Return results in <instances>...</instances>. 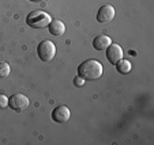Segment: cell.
I'll use <instances>...</instances> for the list:
<instances>
[{
  "label": "cell",
  "instance_id": "7",
  "mask_svg": "<svg viewBox=\"0 0 154 145\" xmlns=\"http://www.w3.org/2000/svg\"><path fill=\"white\" fill-rule=\"evenodd\" d=\"M71 117L70 109L67 106H57L55 110L52 111V119L55 122H59V123H64L67 122Z\"/></svg>",
  "mask_w": 154,
  "mask_h": 145
},
{
  "label": "cell",
  "instance_id": "1",
  "mask_svg": "<svg viewBox=\"0 0 154 145\" xmlns=\"http://www.w3.org/2000/svg\"><path fill=\"white\" fill-rule=\"evenodd\" d=\"M102 72V64L97 60H86L78 67V76L85 80H98Z\"/></svg>",
  "mask_w": 154,
  "mask_h": 145
},
{
  "label": "cell",
  "instance_id": "10",
  "mask_svg": "<svg viewBox=\"0 0 154 145\" xmlns=\"http://www.w3.org/2000/svg\"><path fill=\"white\" fill-rule=\"evenodd\" d=\"M115 65H116L117 72L122 73V75H127V73H130L131 69H132V64H131L128 60H123V58L120 61H117Z\"/></svg>",
  "mask_w": 154,
  "mask_h": 145
},
{
  "label": "cell",
  "instance_id": "6",
  "mask_svg": "<svg viewBox=\"0 0 154 145\" xmlns=\"http://www.w3.org/2000/svg\"><path fill=\"white\" fill-rule=\"evenodd\" d=\"M106 58L111 64H116L123 58V49L119 44H111L106 48Z\"/></svg>",
  "mask_w": 154,
  "mask_h": 145
},
{
  "label": "cell",
  "instance_id": "13",
  "mask_svg": "<svg viewBox=\"0 0 154 145\" xmlns=\"http://www.w3.org/2000/svg\"><path fill=\"white\" fill-rule=\"evenodd\" d=\"M74 84H75V87H82L85 84V79H82L81 76H76L74 79Z\"/></svg>",
  "mask_w": 154,
  "mask_h": 145
},
{
  "label": "cell",
  "instance_id": "11",
  "mask_svg": "<svg viewBox=\"0 0 154 145\" xmlns=\"http://www.w3.org/2000/svg\"><path fill=\"white\" fill-rule=\"evenodd\" d=\"M10 72H11V68H10L8 62H0V79H4L7 77V76L10 75Z\"/></svg>",
  "mask_w": 154,
  "mask_h": 145
},
{
  "label": "cell",
  "instance_id": "4",
  "mask_svg": "<svg viewBox=\"0 0 154 145\" xmlns=\"http://www.w3.org/2000/svg\"><path fill=\"white\" fill-rule=\"evenodd\" d=\"M29 105H30L29 98L26 95H23V94H15L11 98H8V106L12 110L18 111V113L26 110L29 107Z\"/></svg>",
  "mask_w": 154,
  "mask_h": 145
},
{
  "label": "cell",
  "instance_id": "3",
  "mask_svg": "<svg viewBox=\"0 0 154 145\" xmlns=\"http://www.w3.org/2000/svg\"><path fill=\"white\" fill-rule=\"evenodd\" d=\"M37 54L42 61H52L56 56V45L49 39L42 41L37 46Z\"/></svg>",
  "mask_w": 154,
  "mask_h": 145
},
{
  "label": "cell",
  "instance_id": "2",
  "mask_svg": "<svg viewBox=\"0 0 154 145\" xmlns=\"http://www.w3.org/2000/svg\"><path fill=\"white\" fill-rule=\"evenodd\" d=\"M51 15L45 11H32L26 16V23L33 29H44L51 23Z\"/></svg>",
  "mask_w": 154,
  "mask_h": 145
},
{
  "label": "cell",
  "instance_id": "9",
  "mask_svg": "<svg viewBox=\"0 0 154 145\" xmlns=\"http://www.w3.org/2000/svg\"><path fill=\"white\" fill-rule=\"evenodd\" d=\"M48 27H49V33L52 35H61L66 31V25L59 19L51 20V23L48 25Z\"/></svg>",
  "mask_w": 154,
  "mask_h": 145
},
{
  "label": "cell",
  "instance_id": "8",
  "mask_svg": "<svg viewBox=\"0 0 154 145\" xmlns=\"http://www.w3.org/2000/svg\"><path fill=\"white\" fill-rule=\"evenodd\" d=\"M112 44V39L108 35L105 34H101V35H97L96 38H94L93 41V46L96 50H106V48L109 46V45Z\"/></svg>",
  "mask_w": 154,
  "mask_h": 145
},
{
  "label": "cell",
  "instance_id": "12",
  "mask_svg": "<svg viewBox=\"0 0 154 145\" xmlns=\"http://www.w3.org/2000/svg\"><path fill=\"white\" fill-rule=\"evenodd\" d=\"M8 106V98L3 94H0V109H6Z\"/></svg>",
  "mask_w": 154,
  "mask_h": 145
},
{
  "label": "cell",
  "instance_id": "5",
  "mask_svg": "<svg viewBox=\"0 0 154 145\" xmlns=\"http://www.w3.org/2000/svg\"><path fill=\"white\" fill-rule=\"evenodd\" d=\"M115 18V8L111 4H105V6L100 7L98 12H97V20L100 23H108L113 20Z\"/></svg>",
  "mask_w": 154,
  "mask_h": 145
},
{
  "label": "cell",
  "instance_id": "14",
  "mask_svg": "<svg viewBox=\"0 0 154 145\" xmlns=\"http://www.w3.org/2000/svg\"><path fill=\"white\" fill-rule=\"evenodd\" d=\"M30 1H44V0H30Z\"/></svg>",
  "mask_w": 154,
  "mask_h": 145
}]
</instances>
